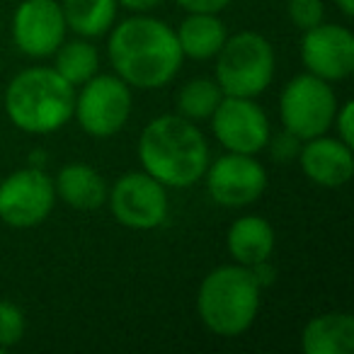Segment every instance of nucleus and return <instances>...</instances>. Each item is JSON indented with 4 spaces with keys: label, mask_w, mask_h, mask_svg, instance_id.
Wrapping results in <instances>:
<instances>
[{
    "label": "nucleus",
    "mask_w": 354,
    "mask_h": 354,
    "mask_svg": "<svg viewBox=\"0 0 354 354\" xmlns=\"http://www.w3.org/2000/svg\"><path fill=\"white\" fill-rule=\"evenodd\" d=\"M56 197L64 199L68 207L80 212H93L107 202V185L95 167L83 162H71L61 167L54 180Z\"/></svg>",
    "instance_id": "2eb2a0df"
},
{
    "label": "nucleus",
    "mask_w": 354,
    "mask_h": 354,
    "mask_svg": "<svg viewBox=\"0 0 354 354\" xmlns=\"http://www.w3.org/2000/svg\"><path fill=\"white\" fill-rule=\"evenodd\" d=\"M122 3L127 10H133V12H146V10H153L156 6H160L162 0H117Z\"/></svg>",
    "instance_id": "cd10ccee"
},
{
    "label": "nucleus",
    "mask_w": 354,
    "mask_h": 354,
    "mask_svg": "<svg viewBox=\"0 0 354 354\" xmlns=\"http://www.w3.org/2000/svg\"><path fill=\"white\" fill-rule=\"evenodd\" d=\"M143 170L165 187H192L209 167V143L189 119L180 114L158 117L138 141Z\"/></svg>",
    "instance_id": "f03ea898"
},
{
    "label": "nucleus",
    "mask_w": 354,
    "mask_h": 354,
    "mask_svg": "<svg viewBox=\"0 0 354 354\" xmlns=\"http://www.w3.org/2000/svg\"><path fill=\"white\" fill-rule=\"evenodd\" d=\"M260 286L243 265H223L204 277L197 294L202 323L221 337H238L255 323Z\"/></svg>",
    "instance_id": "20e7f679"
},
{
    "label": "nucleus",
    "mask_w": 354,
    "mask_h": 354,
    "mask_svg": "<svg viewBox=\"0 0 354 354\" xmlns=\"http://www.w3.org/2000/svg\"><path fill=\"white\" fill-rule=\"evenodd\" d=\"M117 0H64L66 27L80 37H102L117 20Z\"/></svg>",
    "instance_id": "6ab92c4d"
},
{
    "label": "nucleus",
    "mask_w": 354,
    "mask_h": 354,
    "mask_svg": "<svg viewBox=\"0 0 354 354\" xmlns=\"http://www.w3.org/2000/svg\"><path fill=\"white\" fill-rule=\"evenodd\" d=\"M207 189L221 207H248L267 189V172L252 156L228 153L207 167Z\"/></svg>",
    "instance_id": "9b49d317"
},
{
    "label": "nucleus",
    "mask_w": 354,
    "mask_h": 354,
    "mask_svg": "<svg viewBox=\"0 0 354 354\" xmlns=\"http://www.w3.org/2000/svg\"><path fill=\"white\" fill-rule=\"evenodd\" d=\"M301 59L308 73L328 80H344L354 73V35L342 25H315L306 30Z\"/></svg>",
    "instance_id": "ddd939ff"
},
{
    "label": "nucleus",
    "mask_w": 354,
    "mask_h": 354,
    "mask_svg": "<svg viewBox=\"0 0 354 354\" xmlns=\"http://www.w3.org/2000/svg\"><path fill=\"white\" fill-rule=\"evenodd\" d=\"M289 17L299 30H313L325 17L323 0H289Z\"/></svg>",
    "instance_id": "5701e85b"
},
{
    "label": "nucleus",
    "mask_w": 354,
    "mask_h": 354,
    "mask_svg": "<svg viewBox=\"0 0 354 354\" xmlns=\"http://www.w3.org/2000/svg\"><path fill=\"white\" fill-rule=\"evenodd\" d=\"M335 127H337V138L347 146H354V102H344L342 109L335 112Z\"/></svg>",
    "instance_id": "393cba45"
},
{
    "label": "nucleus",
    "mask_w": 354,
    "mask_h": 354,
    "mask_svg": "<svg viewBox=\"0 0 354 354\" xmlns=\"http://www.w3.org/2000/svg\"><path fill=\"white\" fill-rule=\"evenodd\" d=\"M335 3H337L339 10H342L347 17H352V15H354V0H335Z\"/></svg>",
    "instance_id": "c85d7f7f"
},
{
    "label": "nucleus",
    "mask_w": 354,
    "mask_h": 354,
    "mask_svg": "<svg viewBox=\"0 0 354 354\" xmlns=\"http://www.w3.org/2000/svg\"><path fill=\"white\" fill-rule=\"evenodd\" d=\"M3 352H6V347H0V354H3Z\"/></svg>",
    "instance_id": "c756f323"
},
{
    "label": "nucleus",
    "mask_w": 354,
    "mask_h": 354,
    "mask_svg": "<svg viewBox=\"0 0 354 354\" xmlns=\"http://www.w3.org/2000/svg\"><path fill=\"white\" fill-rule=\"evenodd\" d=\"M299 162L310 183L328 189L347 185L354 172L352 146L342 143L339 138L328 136L308 138L306 146L299 151Z\"/></svg>",
    "instance_id": "4468645a"
},
{
    "label": "nucleus",
    "mask_w": 354,
    "mask_h": 354,
    "mask_svg": "<svg viewBox=\"0 0 354 354\" xmlns=\"http://www.w3.org/2000/svg\"><path fill=\"white\" fill-rule=\"evenodd\" d=\"M107 51L119 78L141 90L172 83L185 59L175 30L156 17L124 20L114 27Z\"/></svg>",
    "instance_id": "f257e3e1"
},
{
    "label": "nucleus",
    "mask_w": 354,
    "mask_h": 354,
    "mask_svg": "<svg viewBox=\"0 0 354 354\" xmlns=\"http://www.w3.org/2000/svg\"><path fill=\"white\" fill-rule=\"evenodd\" d=\"M267 146H270L272 158H274L277 162H291L301 151V138H296L294 133L284 129V133H279V136H274V138L270 136Z\"/></svg>",
    "instance_id": "b1692460"
},
{
    "label": "nucleus",
    "mask_w": 354,
    "mask_h": 354,
    "mask_svg": "<svg viewBox=\"0 0 354 354\" xmlns=\"http://www.w3.org/2000/svg\"><path fill=\"white\" fill-rule=\"evenodd\" d=\"M66 37V17L56 0H25L12 17V39L32 59L51 56Z\"/></svg>",
    "instance_id": "f8f14e48"
},
{
    "label": "nucleus",
    "mask_w": 354,
    "mask_h": 354,
    "mask_svg": "<svg viewBox=\"0 0 354 354\" xmlns=\"http://www.w3.org/2000/svg\"><path fill=\"white\" fill-rule=\"evenodd\" d=\"M187 12H221L231 6V0H177Z\"/></svg>",
    "instance_id": "a878e982"
},
{
    "label": "nucleus",
    "mask_w": 354,
    "mask_h": 354,
    "mask_svg": "<svg viewBox=\"0 0 354 354\" xmlns=\"http://www.w3.org/2000/svg\"><path fill=\"white\" fill-rule=\"evenodd\" d=\"M274 228L262 216H243L228 228V252L243 267L265 262L274 252Z\"/></svg>",
    "instance_id": "dca6fc26"
},
{
    "label": "nucleus",
    "mask_w": 354,
    "mask_h": 354,
    "mask_svg": "<svg viewBox=\"0 0 354 354\" xmlns=\"http://www.w3.org/2000/svg\"><path fill=\"white\" fill-rule=\"evenodd\" d=\"M25 313L10 301H0V347H15L25 337Z\"/></svg>",
    "instance_id": "4be33fe9"
},
{
    "label": "nucleus",
    "mask_w": 354,
    "mask_h": 354,
    "mask_svg": "<svg viewBox=\"0 0 354 354\" xmlns=\"http://www.w3.org/2000/svg\"><path fill=\"white\" fill-rule=\"evenodd\" d=\"M56 54V66L54 71L66 78L71 85H83L88 83L93 75H97V66H100V54L93 44L88 41H68V44H61Z\"/></svg>",
    "instance_id": "aec40b11"
},
{
    "label": "nucleus",
    "mask_w": 354,
    "mask_h": 354,
    "mask_svg": "<svg viewBox=\"0 0 354 354\" xmlns=\"http://www.w3.org/2000/svg\"><path fill=\"white\" fill-rule=\"evenodd\" d=\"M301 347L306 354H349L354 349V318L349 313H325L308 320Z\"/></svg>",
    "instance_id": "f3484780"
},
{
    "label": "nucleus",
    "mask_w": 354,
    "mask_h": 354,
    "mask_svg": "<svg viewBox=\"0 0 354 354\" xmlns=\"http://www.w3.org/2000/svg\"><path fill=\"white\" fill-rule=\"evenodd\" d=\"M274 78V49L257 32L226 37L216 54V83L223 95L257 97Z\"/></svg>",
    "instance_id": "39448f33"
},
{
    "label": "nucleus",
    "mask_w": 354,
    "mask_h": 354,
    "mask_svg": "<svg viewBox=\"0 0 354 354\" xmlns=\"http://www.w3.org/2000/svg\"><path fill=\"white\" fill-rule=\"evenodd\" d=\"M209 119H212L214 136L231 153L255 156L257 151L267 148V141L272 136L270 119L260 104L252 102V97L223 95Z\"/></svg>",
    "instance_id": "9d476101"
},
{
    "label": "nucleus",
    "mask_w": 354,
    "mask_h": 354,
    "mask_svg": "<svg viewBox=\"0 0 354 354\" xmlns=\"http://www.w3.org/2000/svg\"><path fill=\"white\" fill-rule=\"evenodd\" d=\"M223 93L218 88L216 80L212 78H192L177 90V112L180 117L189 119V122H202L209 119L221 102Z\"/></svg>",
    "instance_id": "412c9836"
},
{
    "label": "nucleus",
    "mask_w": 354,
    "mask_h": 354,
    "mask_svg": "<svg viewBox=\"0 0 354 354\" xmlns=\"http://www.w3.org/2000/svg\"><path fill=\"white\" fill-rule=\"evenodd\" d=\"M56 204L54 180L39 167H22L0 183V218L12 228H35Z\"/></svg>",
    "instance_id": "6e6552de"
},
{
    "label": "nucleus",
    "mask_w": 354,
    "mask_h": 354,
    "mask_svg": "<svg viewBox=\"0 0 354 354\" xmlns=\"http://www.w3.org/2000/svg\"><path fill=\"white\" fill-rule=\"evenodd\" d=\"M75 88L54 68H27L6 90V112L27 133H54L71 122Z\"/></svg>",
    "instance_id": "7ed1b4c3"
},
{
    "label": "nucleus",
    "mask_w": 354,
    "mask_h": 354,
    "mask_svg": "<svg viewBox=\"0 0 354 354\" xmlns=\"http://www.w3.org/2000/svg\"><path fill=\"white\" fill-rule=\"evenodd\" d=\"M112 216L133 231H153L167 218L165 185L143 172H127L107 192Z\"/></svg>",
    "instance_id": "1a4fd4ad"
},
{
    "label": "nucleus",
    "mask_w": 354,
    "mask_h": 354,
    "mask_svg": "<svg viewBox=\"0 0 354 354\" xmlns=\"http://www.w3.org/2000/svg\"><path fill=\"white\" fill-rule=\"evenodd\" d=\"M248 270H250L252 279L257 281V286H260V289H265V286H272V284H274V279H277V270L270 265V260L257 262V265L248 267Z\"/></svg>",
    "instance_id": "bb28decb"
},
{
    "label": "nucleus",
    "mask_w": 354,
    "mask_h": 354,
    "mask_svg": "<svg viewBox=\"0 0 354 354\" xmlns=\"http://www.w3.org/2000/svg\"><path fill=\"white\" fill-rule=\"evenodd\" d=\"M279 112L284 129L301 141L323 136L337 112V100L328 80L313 73L296 75L281 90Z\"/></svg>",
    "instance_id": "423d86ee"
},
{
    "label": "nucleus",
    "mask_w": 354,
    "mask_h": 354,
    "mask_svg": "<svg viewBox=\"0 0 354 354\" xmlns=\"http://www.w3.org/2000/svg\"><path fill=\"white\" fill-rule=\"evenodd\" d=\"M175 35L183 56L207 61L214 59L226 41V27L216 17V12H189Z\"/></svg>",
    "instance_id": "a211bd4d"
},
{
    "label": "nucleus",
    "mask_w": 354,
    "mask_h": 354,
    "mask_svg": "<svg viewBox=\"0 0 354 354\" xmlns=\"http://www.w3.org/2000/svg\"><path fill=\"white\" fill-rule=\"evenodd\" d=\"M78 124L95 138H109L124 129L131 114V90L119 75H93L75 95Z\"/></svg>",
    "instance_id": "0eeeda50"
}]
</instances>
